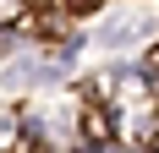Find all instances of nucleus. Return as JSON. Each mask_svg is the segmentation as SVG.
<instances>
[{"instance_id": "1", "label": "nucleus", "mask_w": 159, "mask_h": 153, "mask_svg": "<svg viewBox=\"0 0 159 153\" xmlns=\"http://www.w3.org/2000/svg\"><path fill=\"white\" fill-rule=\"evenodd\" d=\"M115 137V120H110V109L99 104L93 93H88V104H82V142H110Z\"/></svg>"}, {"instance_id": "2", "label": "nucleus", "mask_w": 159, "mask_h": 153, "mask_svg": "<svg viewBox=\"0 0 159 153\" xmlns=\"http://www.w3.org/2000/svg\"><path fill=\"white\" fill-rule=\"evenodd\" d=\"M143 66H148V76H159V49H148V60H143Z\"/></svg>"}]
</instances>
